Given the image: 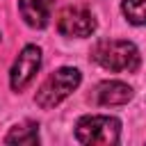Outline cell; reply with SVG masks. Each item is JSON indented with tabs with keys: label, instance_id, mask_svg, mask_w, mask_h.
<instances>
[{
	"label": "cell",
	"instance_id": "cell-1",
	"mask_svg": "<svg viewBox=\"0 0 146 146\" xmlns=\"http://www.w3.org/2000/svg\"><path fill=\"white\" fill-rule=\"evenodd\" d=\"M94 62L114 73H132L139 68V50L135 43L123 39H100L91 50Z\"/></svg>",
	"mask_w": 146,
	"mask_h": 146
},
{
	"label": "cell",
	"instance_id": "cell-2",
	"mask_svg": "<svg viewBox=\"0 0 146 146\" xmlns=\"http://www.w3.org/2000/svg\"><path fill=\"white\" fill-rule=\"evenodd\" d=\"M80 80H82L80 71L73 68V66H62V68H57V71H55L52 75H48V78L43 80V84L39 87V91H36V96H34L36 105L43 107V110H52L55 105H59L64 98H68V96L78 89Z\"/></svg>",
	"mask_w": 146,
	"mask_h": 146
},
{
	"label": "cell",
	"instance_id": "cell-3",
	"mask_svg": "<svg viewBox=\"0 0 146 146\" xmlns=\"http://www.w3.org/2000/svg\"><path fill=\"white\" fill-rule=\"evenodd\" d=\"M75 137L80 144H100L110 146L116 144L121 137V121L116 116H105V114H91L82 116L75 125Z\"/></svg>",
	"mask_w": 146,
	"mask_h": 146
},
{
	"label": "cell",
	"instance_id": "cell-4",
	"mask_svg": "<svg viewBox=\"0 0 146 146\" xmlns=\"http://www.w3.org/2000/svg\"><path fill=\"white\" fill-rule=\"evenodd\" d=\"M57 30L64 36H91L96 32V18L87 7H64L57 16Z\"/></svg>",
	"mask_w": 146,
	"mask_h": 146
},
{
	"label": "cell",
	"instance_id": "cell-5",
	"mask_svg": "<svg viewBox=\"0 0 146 146\" xmlns=\"http://www.w3.org/2000/svg\"><path fill=\"white\" fill-rule=\"evenodd\" d=\"M39 66H41V48L39 46H25L18 52V57H16V62H14L11 71H9V84H11V89L14 91L25 89L32 82V78L36 75Z\"/></svg>",
	"mask_w": 146,
	"mask_h": 146
},
{
	"label": "cell",
	"instance_id": "cell-6",
	"mask_svg": "<svg viewBox=\"0 0 146 146\" xmlns=\"http://www.w3.org/2000/svg\"><path fill=\"white\" fill-rule=\"evenodd\" d=\"M132 98V87L119 80H107L100 82L96 87V103L105 105V107H114V105H125Z\"/></svg>",
	"mask_w": 146,
	"mask_h": 146
},
{
	"label": "cell",
	"instance_id": "cell-7",
	"mask_svg": "<svg viewBox=\"0 0 146 146\" xmlns=\"http://www.w3.org/2000/svg\"><path fill=\"white\" fill-rule=\"evenodd\" d=\"M18 9L23 21L30 27H46L50 21V9H52V0H18Z\"/></svg>",
	"mask_w": 146,
	"mask_h": 146
},
{
	"label": "cell",
	"instance_id": "cell-8",
	"mask_svg": "<svg viewBox=\"0 0 146 146\" xmlns=\"http://www.w3.org/2000/svg\"><path fill=\"white\" fill-rule=\"evenodd\" d=\"M5 144H39V125L25 123L11 128V132L5 137Z\"/></svg>",
	"mask_w": 146,
	"mask_h": 146
},
{
	"label": "cell",
	"instance_id": "cell-9",
	"mask_svg": "<svg viewBox=\"0 0 146 146\" xmlns=\"http://www.w3.org/2000/svg\"><path fill=\"white\" fill-rule=\"evenodd\" d=\"M121 11L132 25H146V0H123Z\"/></svg>",
	"mask_w": 146,
	"mask_h": 146
}]
</instances>
